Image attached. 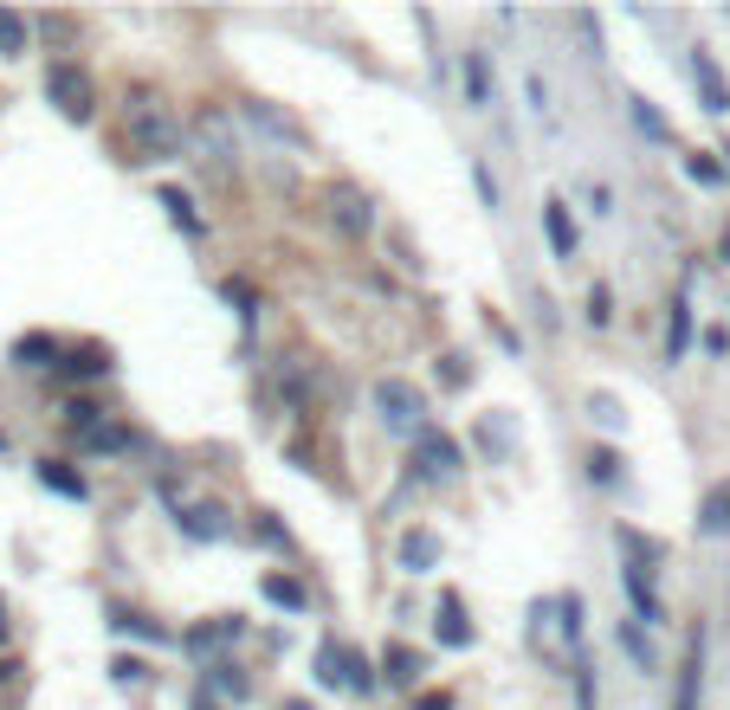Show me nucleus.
<instances>
[{"mask_svg":"<svg viewBox=\"0 0 730 710\" xmlns=\"http://www.w3.org/2000/svg\"><path fill=\"white\" fill-rule=\"evenodd\" d=\"M465 91H472V104H492V65H485V52H465Z\"/></svg>","mask_w":730,"mask_h":710,"instance_id":"nucleus-18","label":"nucleus"},{"mask_svg":"<svg viewBox=\"0 0 730 710\" xmlns=\"http://www.w3.org/2000/svg\"><path fill=\"white\" fill-rule=\"evenodd\" d=\"M620 582H627V595H634V614H640V620H659L654 562H620Z\"/></svg>","mask_w":730,"mask_h":710,"instance_id":"nucleus-8","label":"nucleus"},{"mask_svg":"<svg viewBox=\"0 0 730 710\" xmlns=\"http://www.w3.org/2000/svg\"><path fill=\"white\" fill-rule=\"evenodd\" d=\"M588 479H595V485H615V452H595V459H588Z\"/></svg>","mask_w":730,"mask_h":710,"instance_id":"nucleus-29","label":"nucleus"},{"mask_svg":"<svg viewBox=\"0 0 730 710\" xmlns=\"http://www.w3.org/2000/svg\"><path fill=\"white\" fill-rule=\"evenodd\" d=\"M162 207L175 214V226H182V233H201V214H194V200L182 194V187H162Z\"/></svg>","mask_w":730,"mask_h":710,"instance_id":"nucleus-23","label":"nucleus"},{"mask_svg":"<svg viewBox=\"0 0 730 710\" xmlns=\"http://www.w3.org/2000/svg\"><path fill=\"white\" fill-rule=\"evenodd\" d=\"M39 356H52V362H59V342H45V337H20V342H13V362H27V369H45Z\"/></svg>","mask_w":730,"mask_h":710,"instance_id":"nucleus-24","label":"nucleus"},{"mask_svg":"<svg viewBox=\"0 0 730 710\" xmlns=\"http://www.w3.org/2000/svg\"><path fill=\"white\" fill-rule=\"evenodd\" d=\"M214 685H220V691H227V698H246V678L233 672V666H220V672H214Z\"/></svg>","mask_w":730,"mask_h":710,"instance_id":"nucleus-31","label":"nucleus"},{"mask_svg":"<svg viewBox=\"0 0 730 710\" xmlns=\"http://www.w3.org/2000/svg\"><path fill=\"white\" fill-rule=\"evenodd\" d=\"M246 123L271 130V136H278V143H291V150H305V143H310V130L291 111H278V104H246Z\"/></svg>","mask_w":730,"mask_h":710,"instance_id":"nucleus-7","label":"nucleus"},{"mask_svg":"<svg viewBox=\"0 0 730 710\" xmlns=\"http://www.w3.org/2000/svg\"><path fill=\"white\" fill-rule=\"evenodd\" d=\"M130 136H136V150H143V162H168V155H182V130H175L168 116L136 111V123H130Z\"/></svg>","mask_w":730,"mask_h":710,"instance_id":"nucleus-3","label":"nucleus"},{"mask_svg":"<svg viewBox=\"0 0 730 710\" xmlns=\"http://www.w3.org/2000/svg\"><path fill=\"white\" fill-rule=\"evenodd\" d=\"M182 529H188V536H207V543H220L233 524H227L220 504H188V511H182Z\"/></svg>","mask_w":730,"mask_h":710,"instance_id":"nucleus-11","label":"nucleus"},{"mask_svg":"<svg viewBox=\"0 0 730 710\" xmlns=\"http://www.w3.org/2000/svg\"><path fill=\"white\" fill-rule=\"evenodd\" d=\"M0 639H7V600H0Z\"/></svg>","mask_w":730,"mask_h":710,"instance_id":"nucleus-37","label":"nucleus"},{"mask_svg":"<svg viewBox=\"0 0 730 710\" xmlns=\"http://www.w3.org/2000/svg\"><path fill=\"white\" fill-rule=\"evenodd\" d=\"M724 155H730V150H724Z\"/></svg>","mask_w":730,"mask_h":710,"instance_id":"nucleus-39","label":"nucleus"},{"mask_svg":"<svg viewBox=\"0 0 730 710\" xmlns=\"http://www.w3.org/2000/svg\"><path fill=\"white\" fill-rule=\"evenodd\" d=\"M253 529L266 536L271 549H291V529H285V524H271V517H259V524H253Z\"/></svg>","mask_w":730,"mask_h":710,"instance_id":"nucleus-30","label":"nucleus"},{"mask_svg":"<svg viewBox=\"0 0 730 710\" xmlns=\"http://www.w3.org/2000/svg\"><path fill=\"white\" fill-rule=\"evenodd\" d=\"M686 342H692V303L679 298V303H672V323H666V356L679 362V356H686Z\"/></svg>","mask_w":730,"mask_h":710,"instance_id":"nucleus-17","label":"nucleus"},{"mask_svg":"<svg viewBox=\"0 0 730 710\" xmlns=\"http://www.w3.org/2000/svg\"><path fill=\"white\" fill-rule=\"evenodd\" d=\"M65 374H78V381H97V374H111V356L104 349H78L72 362H59Z\"/></svg>","mask_w":730,"mask_h":710,"instance_id":"nucleus-20","label":"nucleus"},{"mask_svg":"<svg viewBox=\"0 0 730 710\" xmlns=\"http://www.w3.org/2000/svg\"><path fill=\"white\" fill-rule=\"evenodd\" d=\"M376 408H382V420L388 426H394V433H421L426 420V401H421V388H414V381H394V374H388V381H376Z\"/></svg>","mask_w":730,"mask_h":710,"instance_id":"nucleus-2","label":"nucleus"},{"mask_svg":"<svg viewBox=\"0 0 730 710\" xmlns=\"http://www.w3.org/2000/svg\"><path fill=\"white\" fill-rule=\"evenodd\" d=\"M39 485L59 491V497H84V479H78V472H65L59 459H39Z\"/></svg>","mask_w":730,"mask_h":710,"instance_id":"nucleus-14","label":"nucleus"},{"mask_svg":"<svg viewBox=\"0 0 730 710\" xmlns=\"http://www.w3.org/2000/svg\"><path fill=\"white\" fill-rule=\"evenodd\" d=\"M259 588H266V600H278L285 614H305V588H298V582H285V575H266Z\"/></svg>","mask_w":730,"mask_h":710,"instance_id":"nucleus-21","label":"nucleus"},{"mask_svg":"<svg viewBox=\"0 0 730 710\" xmlns=\"http://www.w3.org/2000/svg\"><path fill=\"white\" fill-rule=\"evenodd\" d=\"M414 710H453V691H421V698H414Z\"/></svg>","mask_w":730,"mask_h":710,"instance_id":"nucleus-34","label":"nucleus"},{"mask_svg":"<svg viewBox=\"0 0 730 710\" xmlns=\"http://www.w3.org/2000/svg\"><path fill=\"white\" fill-rule=\"evenodd\" d=\"M7 678H13V659H0V685H7Z\"/></svg>","mask_w":730,"mask_h":710,"instance_id":"nucleus-36","label":"nucleus"},{"mask_svg":"<svg viewBox=\"0 0 730 710\" xmlns=\"http://www.w3.org/2000/svg\"><path fill=\"white\" fill-rule=\"evenodd\" d=\"M382 666H388L382 678H394V685H414V678L426 672V659H421V652H408V646H388V659H382Z\"/></svg>","mask_w":730,"mask_h":710,"instance_id":"nucleus-15","label":"nucleus"},{"mask_svg":"<svg viewBox=\"0 0 730 710\" xmlns=\"http://www.w3.org/2000/svg\"><path fill=\"white\" fill-rule=\"evenodd\" d=\"M45 97L59 104V116H72V123H91V111H97V84H91V72L72 65V59L45 72Z\"/></svg>","mask_w":730,"mask_h":710,"instance_id":"nucleus-1","label":"nucleus"},{"mask_svg":"<svg viewBox=\"0 0 730 710\" xmlns=\"http://www.w3.org/2000/svg\"><path fill=\"white\" fill-rule=\"evenodd\" d=\"M556 614H563V634L582 639V595H563L556 600Z\"/></svg>","mask_w":730,"mask_h":710,"instance_id":"nucleus-27","label":"nucleus"},{"mask_svg":"<svg viewBox=\"0 0 730 710\" xmlns=\"http://www.w3.org/2000/svg\"><path fill=\"white\" fill-rule=\"evenodd\" d=\"M620 646H627V652H634V659H640V666H654V652H647V639L634 634V627H620Z\"/></svg>","mask_w":730,"mask_h":710,"instance_id":"nucleus-33","label":"nucleus"},{"mask_svg":"<svg viewBox=\"0 0 730 710\" xmlns=\"http://www.w3.org/2000/svg\"><path fill=\"white\" fill-rule=\"evenodd\" d=\"M194 710H220V704H207V691H194Z\"/></svg>","mask_w":730,"mask_h":710,"instance_id":"nucleus-35","label":"nucleus"},{"mask_svg":"<svg viewBox=\"0 0 730 710\" xmlns=\"http://www.w3.org/2000/svg\"><path fill=\"white\" fill-rule=\"evenodd\" d=\"M686 168H692V182H724V168H718V162H711V155H692V162H686Z\"/></svg>","mask_w":730,"mask_h":710,"instance_id":"nucleus-28","label":"nucleus"},{"mask_svg":"<svg viewBox=\"0 0 730 710\" xmlns=\"http://www.w3.org/2000/svg\"><path fill=\"white\" fill-rule=\"evenodd\" d=\"M698 685H705V627H692V639H686V666H679L672 710H698Z\"/></svg>","mask_w":730,"mask_h":710,"instance_id":"nucleus-6","label":"nucleus"},{"mask_svg":"<svg viewBox=\"0 0 730 710\" xmlns=\"http://www.w3.org/2000/svg\"><path fill=\"white\" fill-rule=\"evenodd\" d=\"M111 627H116V634H136V639H155V646L168 639L162 627H155V620H143V614H111Z\"/></svg>","mask_w":730,"mask_h":710,"instance_id":"nucleus-25","label":"nucleus"},{"mask_svg":"<svg viewBox=\"0 0 730 710\" xmlns=\"http://www.w3.org/2000/svg\"><path fill=\"white\" fill-rule=\"evenodd\" d=\"M20 52H27V20L0 7V59H20Z\"/></svg>","mask_w":730,"mask_h":710,"instance_id":"nucleus-22","label":"nucleus"},{"mask_svg":"<svg viewBox=\"0 0 730 710\" xmlns=\"http://www.w3.org/2000/svg\"><path fill=\"white\" fill-rule=\"evenodd\" d=\"M698 536H730V479L698 504Z\"/></svg>","mask_w":730,"mask_h":710,"instance_id":"nucleus-12","label":"nucleus"},{"mask_svg":"<svg viewBox=\"0 0 730 710\" xmlns=\"http://www.w3.org/2000/svg\"><path fill=\"white\" fill-rule=\"evenodd\" d=\"M692 84H698V104H705L711 116L730 111V78L718 72V59H711V52H692Z\"/></svg>","mask_w":730,"mask_h":710,"instance_id":"nucleus-5","label":"nucleus"},{"mask_svg":"<svg viewBox=\"0 0 730 710\" xmlns=\"http://www.w3.org/2000/svg\"><path fill=\"white\" fill-rule=\"evenodd\" d=\"M433 562H440V536H433V529H408V536H401V568H408V575H426Z\"/></svg>","mask_w":730,"mask_h":710,"instance_id":"nucleus-9","label":"nucleus"},{"mask_svg":"<svg viewBox=\"0 0 730 710\" xmlns=\"http://www.w3.org/2000/svg\"><path fill=\"white\" fill-rule=\"evenodd\" d=\"M239 639V620H214V627H194L188 634V652H214V646H227Z\"/></svg>","mask_w":730,"mask_h":710,"instance_id":"nucleus-19","label":"nucleus"},{"mask_svg":"<svg viewBox=\"0 0 730 710\" xmlns=\"http://www.w3.org/2000/svg\"><path fill=\"white\" fill-rule=\"evenodd\" d=\"M588 317H595V323H608V317H615V310H608V285H595V291H588Z\"/></svg>","mask_w":730,"mask_h":710,"instance_id":"nucleus-32","label":"nucleus"},{"mask_svg":"<svg viewBox=\"0 0 730 710\" xmlns=\"http://www.w3.org/2000/svg\"><path fill=\"white\" fill-rule=\"evenodd\" d=\"M543 233H549V253H556V259L576 253V226H569V207H563V200H543Z\"/></svg>","mask_w":730,"mask_h":710,"instance_id":"nucleus-10","label":"nucleus"},{"mask_svg":"<svg viewBox=\"0 0 730 710\" xmlns=\"http://www.w3.org/2000/svg\"><path fill=\"white\" fill-rule=\"evenodd\" d=\"M414 459H421L426 479H453V472L465 465V452L453 446L446 433H433V426H421V433H414Z\"/></svg>","mask_w":730,"mask_h":710,"instance_id":"nucleus-4","label":"nucleus"},{"mask_svg":"<svg viewBox=\"0 0 730 710\" xmlns=\"http://www.w3.org/2000/svg\"><path fill=\"white\" fill-rule=\"evenodd\" d=\"M337 220L349 226V233H369V226H376V214H369V194H337Z\"/></svg>","mask_w":730,"mask_h":710,"instance_id":"nucleus-16","label":"nucleus"},{"mask_svg":"<svg viewBox=\"0 0 730 710\" xmlns=\"http://www.w3.org/2000/svg\"><path fill=\"white\" fill-rule=\"evenodd\" d=\"M317 678H323V685H343V646H337V639H323V652H317Z\"/></svg>","mask_w":730,"mask_h":710,"instance_id":"nucleus-26","label":"nucleus"},{"mask_svg":"<svg viewBox=\"0 0 730 710\" xmlns=\"http://www.w3.org/2000/svg\"><path fill=\"white\" fill-rule=\"evenodd\" d=\"M285 710H310V704H285Z\"/></svg>","mask_w":730,"mask_h":710,"instance_id":"nucleus-38","label":"nucleus"},{"mask_svg":"<svg viewBox=\"0 0 730 710\" xmlns=\"http://www.w3.org/2000/svg\"><path fill=\"white\" fill-rule=\"evenodd\" d=\"M440 639H446V646H472V620H465V607L453 595L440 600Z\"/></svg>","mask_w":730,"mask_h":710,"instance_id":"nucleus-13","label":"nucleus"}]
</instances>
